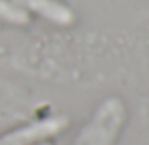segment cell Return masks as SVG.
<instances>
[{
  "label": "cell",
  "instance_id": "obj_1",
  "mask_svg": "<svg viewBox=\"0 0 149 145\" xmlns=\"http://www.w3.org/2000/svg\"><path fill=\"white\" fill-rule=\"evenodd\" d=\"M23 145H56L54 139H38V141H29V143H23Z\"/></svg>",
  "mask_w": 149,
  "mask_h": 145
}]
</instances>
